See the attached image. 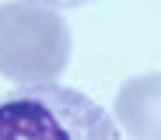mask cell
<instances>
[{"instance_id": "cell-1", "label": "cell", "mask_w": 161, "mask_h": 140, "mask_svg": "<svg viewBox=\"0 0 161 140\" xmlns=\"http://www.w3.org/2000/svg\"><path fill=\"white\" fill-rule=\"evenodd\" d=\"M119 123L98 102L56 81L21 84L0 98V140H119Z\"/></svg>"}, {"instance_id": "cell-2", "label": "cell", "mask_w": 161, "mask_h": 140, "mask_svg": "<svg viewBox=\"0 0 161 140\" xmlns=\"http://www.w3.org/2000/svg\"><path fill=\"white\" fill-rule=\"evenodd\" d=\"M70 25L60 11L32 0L0 4V74L7 81H56L70 63Z\"/></svg>"}, {"instance_id": "cell-3", "label": "cell", "mask_w": 161, "mask_h": 140, "mask_svg": "<svg viewBox=\"0 0 161 140\" xmlns=\"http://www.w3.org/2000/svg\"><path fill=\"white\" fill-rule=\"evenodd\" d=\"M116 123L126 137L161 140V74L130 77L116 95Z\"/></svg>"}, {"instance_id": "cell-4", "label": "cell", "mask_w": 161, "mask_h": 140, "mask_svg": "<svg viewBox=\"0 0 161 140\" xmlns=\"http://www.w3.org/2000/svg\"><path fill=\"white\" fill-rule=\"evenodd\" d=\"M32 4H42V7H53V11H74V7L98 4V0H32Z\"/></svg>"}]
</instances>
